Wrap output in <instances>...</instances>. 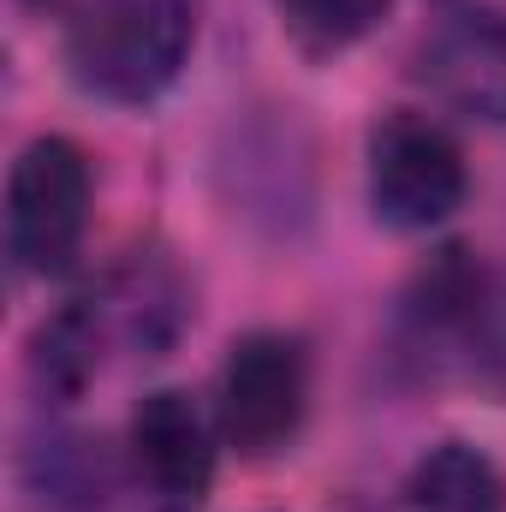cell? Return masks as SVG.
Listing matches in <instances>:
<instances>
[{
	"mask_svg": "<svg viewBox=\"0 0 506 512\" xmlns=\"http://www.w3.org/2000/svg\"><path fill=\"white\" fill-rule=\"evenodd\" d=\"M191 0H84L66 24V72L84 96L143 108L191 60Z\"/></svg>",
	"mask_w": 506,
	"mask_h": 512,
	"instance_id": "cell-1",
	"label": "cell"
},
{
	"mask_svg": "<svg viewBox=\"0 0 506 512\" xmlns=\"http://www.w3.org/2000/svg\"><path fill=\"white\" fill-rule=\"evenodd\" d=\"M90 227V161L72 137H36L6 179V245L24 274H66Z\"/></svg>",
	"mask_w": 506,
	"mask_h": 512,
	"instance_id": "cell-2",
	"label": "cell"
},
{
	"mask_svg": "<svg viewBox=\"0 0 506 512\" xmlns=\"http://www.w3.org/2000/svg\"><path fill=\"white\" fill-rule=\"evenodd\" d=\"M465 155L429 114H387L370 131V209L393 233H429L465 203Z\"/></svg>",
	"mask_w": 506,
	"mask_h": 512,
	"instance_id": "cell-3",
	"label": "cell"
},
{
	"mask_svg": "<svg viewBox=\"0 0 506 512\" xmlns=\"http://www.w3.org/2000/svg\"><path fill=\"white\" fill-rule=\"evenodd\" d=\"M310 405V364L292 334H251L233 346L221 370V435L245 453L268 459L280 453Z\"/></svg>",
	"mask_w": 506,
	"mask_h": 512,
	"instance_id": "cell-4",
	"label": "cell"
},
{
	"mask_svg": "<svg viewBox=\"0 0 506 512\" xmlns=\"http://www.w3.org/2000/svg\"><path fill=\"white\" fill-rule=\"evenodd\" d=\"M131 471L155 512H197L215 489V441L191 393L161 387L131 411Z\"/></svg>",
	"mask_w": 506,
	"mask_h": 512,
	"instance_id": "cell-5",
	"label": "cell"
},
{
	"mask_svg": "<svg viewBox=\"0 0 506 512\" xmlns=\"http://www.w3.org/2000/svg\"><path fill=\"white\" fill-rule=\"evenodd\" d=\"M423 84L465 120H506V18L459 12L423 48Z\"/></svg>",
	"mask_w": 506,
	"mask_h": 512,
	"instance_id": "cell-6",
	"label": "cell"
},
{
	"mask_svg": "<svg viewBox=\"0 0 506 512\" xmlns=\"http://www.w3.org/2000/svg\"><path fill=\"white\" fill-rule=\"evenodd\" d=\"M411 512H506V483L495 459L471 441H441L435 453L417 459L405 483Z\"/></svg>",
	"mask_w": 506,
	"mask_h": 512,
	"instance_id": "cell-7",
	"label": "cell"
},
{
	"mask_svg": "<svg viewBox=\"0 0 506 512\" xmlns=\"http://www.w3.org/2000/svg\"><path fill=\"white\" fill-rule=\"evenodd\" d=\"M381 18H387V0H280V24L310 60L358 48Z\"/></svg>",
	"mask_w": 506,
	"mask_h": 512,
	"instance_id": "cell-8",
	"label": "cell"
},
{
	"mask_svg": "<svg viewBox=\"0 0 506 512\" xmlns=\"http://www.w3.org/2000/svg\"><path fill=\"white\" fill-rule=\"evenodd\" d=\"M387 512H411V507H405V501H399V507H387Z\"/></svg>",
	"mask_w": 506,
	"mask_h": 512,
	"instance_id": "cell-9",
	"label": "cell"
}]
</instances>
